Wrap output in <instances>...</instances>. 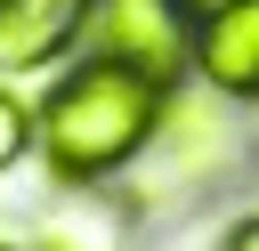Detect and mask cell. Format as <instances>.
I'll return each instance as SVG.
<instances>
[{"instance_id":"7a4b0ae2","label":"cell","mask_w":259,"mask_h":251,"mask_svg":"<svg viewBox=\"0 0 259 251\" xmlns=\"http://www.w3.org/2000/svg\"><path fill=\"white\" fill-rule=\"evenodd\" d=\"M89 40H97V57L146 65L154 81H170L178 65H194V16H186V0H89Z\"/></svg>"},{"instance_id":"3957f363","label":"cell","mask_w":259,"mask_h":251,"mask_svg":"<svg viewBox=\"0 0 259 251\" xmlns=\"http://www.w3.org/2000/svg\"><path fill=\"white\" fill-rule=\"evenodd\" d=\"M194 73L227 97H259V0H219L194 16Z\"/></svg>"},{"instance_id":"8992f818","label":"cell","mask_w":259,"mask_h":251,"mask_svg":"<svg viewBox=\"0 0 259 251\" xmlns=\"http://www.w3.org/2000/svg\"><path fill=\"white\" fill-rule=\"evenodd\" d=\"M219 251H259V219H243V227H235V235H227Z\"/></svg>"},{"instance_id":"5b68a950","label":"cell","mask_w":259,"mask_h":251,"mask_svg":"<svg viewBox=\"0 0 259 251\" xmlns=\"http://www.w3.org/2000/svg\"><path fill=\"white\" fill-rule=\"evenodd\" d=\"M24 146H32V113H24V97H8V89H0V170H8Z\"/></svg>"},{"instance_id":"277c9868","label":"cell","mask_w":259,"mask_h":251,"mask_svg":"<svg viewBox=\"0 0 259 251\" xmlns=\"http://www.w3.org/2000/svg\"><path fill=\"white\" fill-rule=\"evenodd\" d=\"M89 24V0H0V73H32L65 57Z\"/></svg>"},{"instance_id":"6da1fadb","label":"cell","mask_w":259,"mask_h":251,"mask_svg":"<svg viewBox=\"0 0 259 251\" xmlns=\"http://www.w3.org/2000/svg\"><path fill=\"white\" fill-rule=\"evenodd\" d=\"M162 113H170V81H154L146 65H121V57H89L40 97L32 138L65 186H97L154 146Z\"/></svg>"}]
</instances>
